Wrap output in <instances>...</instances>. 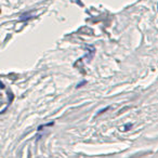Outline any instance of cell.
I'll return each instance as SVG.
<instances>
[{
    "label": "cell",
    "instance_id": "1",
    "mask_svg": "<svg viewBox=\"0 0 158 158\" xmlns=\"http://www.w3.org/2000/svg\"><path fill=\"white\" fill-rule=\"evenodd\" d=\"M157 10H158V6H157Z\"/></svg>",
    "mask_w": 158,
    "mask_h": 158
}]
</instances>
